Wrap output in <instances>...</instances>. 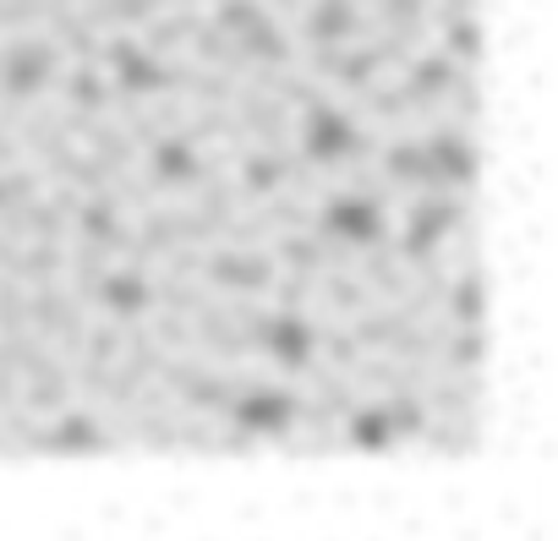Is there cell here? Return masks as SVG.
I'll return each instance as SVG.
<instances>
[{"label":"cell","mask_w":558,"mask_h":541,"mask_svg":"<svg viewBox=\"0 0 558 541\" xmlns=\"http://www.w3.org/2000/svg\"><path fill=\"white\" fill-rule=\"evenodd\" d=\"M329 230L335 235H351V241H378V208L373 202H335L329 208Z\"/></svg>","instance_id":"1"},{"label":"cell","mask_w":558,"mask_h":541,"mask_svg":"<svg viewBox=\"0 0 558 541\" xmlns=\"http://www.w3.org/2000/svg\"><path fill=\"white\" fill-rule=\"evenodd\" d=\"M291 416H296V399H286V394H246V405H241L246 427H286Z\"/></svg>","instance_id":"2"}]
</instances>
